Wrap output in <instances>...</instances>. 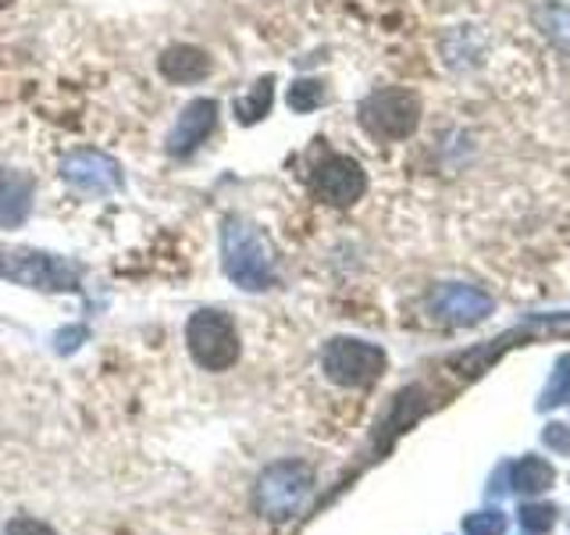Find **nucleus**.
<instances>
[{
	"mask_svg": "<svg viewBox=\"0 0 570 535\" xmlns=\"http://www.w3.org/2000/svg\"><path fill=\"white\" fill-rule=\"evenodd\" d=\"M222 268L246 293H264L275 285V250L243 214H228L222 222Z\"/></svg>",
	"mask_w": 570,
	"mask_h": 535,
	"instance_id": "nucleus-1",
	"label": "nucleus"
},
{
	"mask_svg": "<svg viewBox=\"0 0 570 535\" xmlns=\"http://www.w3.org/2000/svg\"><path fill=\"white\" fill-rule=\"evenodd\" d=\"M86 268L68 261L61 254H47V250L32 246H8L0 250V279L14 285H29L40 293H79Z\"/></svg>",
	"mask_w": 570,
	"mask_h": 535,
	"instance_id": "nucleus-2",
	"label": "nucleus"
},
{
	"mask_svg": "<svg viewBox=\"0 0 570 535\" xmlns=\"http://www.w3.org/2000/svg\"><path fill=\"white\" fill-rule=\"evenodd\" d=\"M356 121L374 143L410 139L421 125V97L406 86H382L361 100Z\"/></svg>",
	"mask_w": 570,
	"mask_h": 535,
	"instance_id": "nucleus-3",
	"label": "nucleus"
},
{
	"mask_svg": "<svg viewBox=\"0 0 570 535\" xmlns=\"http://www.w3.org/2000/svg\"><path fill=\"white\" fill-rule=\"evenodd\" d=\"M186 350L204 371H228L243 353V339L232 314L222 308H200L196 314H189Z\"/></svg>",
	"mask_w": 570,
	"mask_h": 535,
	"instance_id": "nucleus-4",
	"label": "nucleus"
},
{
	"mask_svg": "<svg viewBox=\"0 0 570 535\" xmlns=\"http://www.w3.org/2000/svg\"><path fill=\"white\" fill-rule=\"evenodd\" d=\"M389 357L382 347L367 343V339L335 335L321 350V371L325 379L343 389H371L385 374Z\"/></svg>",
	"mask_w": 570,
	"mask_h": 535,
	"instance_id": "nucleus-5",
	"label": "nucleus"
},
{
	"mask_svg": "<svg viewBox=\"0 0 570 535\" xmlns=\"http://www.w3.org/2000/svg\"><path fill=\"white\" fill-rule=\"evenodd\" d=\"M314 486V471L303 460H278L267 464L257 478V510L267 522H285L293 517Z\"/></svg>",
	"mask_w": 570,
	"mask_h": 535,
	"instance_id": "nucleus-6",
	"label": "nucleus"
},
{
	"mask_svg": "<svg viewBox=\"0 0 570 535\" xmlns=\"http://www.w3.org/2000/svg\"><path fill=\"white\" fill-rule=\"evenodd\" d=\"M61 183L82 196H115L125 189V172L121 165L97 147H79L65 154L61 160Z\"/></svg>",
	"mask_w": 570,
	"mask_h": 535,
	"instance_id": "nucleus-7",
	"label": "nucleus"
},
{
	"mask_svg": "<svg viewBox=\"0 0 570 535\" xmlns=\"http://www.w3.org/2000/svg\"><path fill=\"white\" fill-rule=\"evenodd\" d=\"M311 193L328 207H353L367 193V172L350 154H325L311 172Z\"/></svg>",
	"mask_w": 570,
	"mask_h": 535,
	"instance_id": "nucleus-8",
	"label": "nucleus"
},
{
	"mask_svg": "<svg viewBox=\"0 0 570 535\" xmlns=\"http://www.w3.org/2000/svg\"><path fill=\"white\" fill-rule=\"evenodd\" d=\"M218 125H222V104L218 100H210V97L189 100L183 111H178L171 133L165 139V154L175 160L193 157L214 133H218Z\"/></svg>",
	"mask_w": 570,
	"mask_h": 535,
	"instance_id": "nucleus-9",
	"label": "nucleus"
},
{
	"mask_svg": "<svg viewBox=\"0 0 570 535\" xmlns=\"http://www.w3.org/2000/svg\"><path fill=\"white\" fill-rule=\"evenodd\" d=\"M432 311L450 321V325H478L492 314V296L481 293L478 285L468 282H450L432 296Z\"/></svg>",
	"mask_w": 570,
	"mask_h": 535,
	"instance_id": "nucleus-10",
	"label": "nucleus"
},
{
	"mask_svg": "<svg viewBox=\"0 0 570 535\" xmlns=\"http://www.w3.org/2000/svg\"><path fill=\"white\" fill-rule=\"evenodd\" d=\"M157 76L171 86H196L214 76V58L196 43H171L157 54Z\"/></svg>",
	"mask_w": 570,
	"mask_h": 535,
	"instance_id": "nucleus-11",
	"label": "nucleus"
},
{
	"mask_svg": "<svg viewBox=\"0 0 570 535\" xmlns=\"http://www.w3.org/2000/svg\"><path fill=\"white\" fill-rule=\"evenodd\" d=\"M36 201V175L0 165V228L26 225Z\"/></svg>",
	"mask_w": 570,
	"mask_h": 535,
	"instance_id": "nucleus-12",
	"label": "nucleus"
},
{
	"mask_svg": "<svg viewBox=\"0 0 570 535\" xmlns=\"http://www.w3.org/2000/svg\"><path fill=\"white\" fill-rule=\"evenodd\" d=\"M507 481L513 493H542L549 489L552 481H557V471H552V464L542 460V457H521L503 468Z\"/></svg>",
	"mask_w": 570,
	"mask_h": 535,
	"instance_id": "nucleus-13",
	"label": "nucleus"
},
{
	"mask_svg": "<svg viewBox=\"0 0 570 535\" xmlns=\"http://www.w3.org/2000/svg\"><path fill=\"white\" fill-rule=\"evenodd\" d=\"M272 107H275V76H261L236 100V107H232V111H236V121L239 125H257V121H264L267 115H272Z\"/></svg>",
	"mask_w": 570,
	"mask_h": 535,
	"instance_id": "nucleus-14",
	"label": "nucleus"
},
{
	"mask_svg": "<svg viewBox=\"0 0 570 535\" xmlns=\"http://www.w3.org/2000/svg\"><path fill=\"white\" fill-rule=\"evenodd\" d=\"M289 107L296 115H311V111H317V107H325V100H328V86L321 82V79H296L293 86H289Z\"/></svg>",
	"mask_w": 570,
	"mask_h": 535,
	"instance_id": "nucleus-15",
	"label": "nucleus"
},
{
	"mask_svg": "<svg viewBox=\"0 0 570 535\" xmlns=\"http://www.w3.org/2000/svg\"><path fill=\"white\" fill-rule=\"evenodd\" d=\"M570 400V353H563L557 368H552V379L542 392V400H539V410H552V407H560Z\"/></svg>",
	"mask_w": 570,
	"mask_h": 535,
	"instance_id": "nucleus-16",
	"label": "nucleus"
},
{
	"mask_svg": "<svg viewBox=\"0 0 570 535\" xmlns=\"http://www.w3.org/2000/svg\"><path fill=\"white\" fill-rule=\"evenodd\" d=\"M517 522H521L524 532L542 535V532H549L552 525H557V507H552V504H524L521 510H517Z\"/></svg>",
	"mask_w": 570,
	"mask_h": 535,
	"instance_id": "nucleus-17",
	"label": "nucleus"
},
{
	"mask_svg": "<svg viewBox=\"0 0 570 535\" xmlns=\"http://www.w3.org/2000/svg\"><path fill=\"white\" fill-rule=\"evenodd\" d=\"M463 532L468 535H503L507 532V517L499 510H481L463 517Z\"/></svg>",
	"mask_w": 570,
	"mask_h": 535,
	"instance_id": "nucleus-18",
	"label": "nucleus"
},
{
	"mask_svg": "<svg viewBox=\"0 0 570 535\" xmlns=\"http://www.w3.org/2000/svg\"><path fill=\"white\" fill-rule=\"evenodd\" d=\"M542 442L549 446L552 454H570V428L560 425V421H552L542 432Z\"/></svg>",
	"mask_w": 570,
	"mask_h": 535,
	"instance_id": "nucleus-19",
	"label": "nucleus"
},
{
	"mask_svg": "<svg viewBox=\"0 0 570 535\" xmlns=\"http://www.w3.org/2000/svg\"><path fill=\"white\" fill-rule=\"evenodd\" d=\"M4 535H58L47 522H36V517H14V522H8Z\"/></svg>",
	"mask_w": 570,
	"mask_h": 535,
	"instance_id": "nucleus-20",
	"label": "nucleus"
},
{
	"mask_svg": "<svg viewBox=\"0 0 570 535\" xmlns=\"http://www.w3.org/2000/svg\"><path fill=\"white\" fill-rule=\"evenodd\" d=\"M11 4H14V0H0V11H8Z\"/></svg>",
	"mask_w": 570,
	"mask_h": 535,
	"instance_id": "nucleus-21",
	"label": "nucleus"
}]
</instances>
